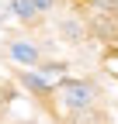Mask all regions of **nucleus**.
Segmentation results:
<instances>
[{"instance_id":"1","label":"nucleus","mask_w":118,"mask_h":124,"mask_svg":"<svg viewBox=\"0 0 118 124\" xmlns=\"http://www.w3.org/2000/svg\"><path fill=\"white\" fill-rule=\"evenodd\" d=\"M90 97H94V93H90L87 83H63V100H66L69 107H77V110L90 103Z\"/></svg>"},{"instance_id":"2","label":"nucleus","mask_w":118,"mask_h":124,"mask_svg":"<svg viewBox=\"0 0 118 124\" xmlns=\"http://www.w3.org/2000/svg\"><path fill=\"white\" fill-rule=\"evenodd\" d=\"M10 55L18 59V62H35V59H38V55H35V48H31V45H24V41H18V45H14V48H10Z\"/></svg>"},{"instance_id":"3","label":"nucleus","mask_w":118,"mask_h":124,"mask_svg":"<svg viewBox=\"0 0 118 124\" xmlns=\"http://www.w3.org/2000/svg\"><path fill=\"white\" fill-rule=\"evenodd\" d=\"M38 7H35V0H14V14L18 17H31Z\"/></svg>"},{"instance_id":"4","label":"nucleus","mask_w":118,"mask_h":124,"mask_svg":"<svg viewBox=\"0 0 118 124\" xmlns=\"http://www.w3.org/2000/svg\"><path fill=\"white\" fill-rule=\"evenodd\" d=\"M97 28H101V35H115V24L111 21H97Z\"/></svg>"},{"instance_id":"5","label":"nucleus","mask_w":118,"mask_h":124,"mask_svg":"<svg viewBox=\"0 0 118 124\" xmlns=\"http://www.w3.org/2000/svg\"><path fill=\"white\" fill-rule=\"evenodd\" d=\"M28 86H31V90H45V83H42L38 76H28Z\"/></svg>"},{"instance_id":"6","label":"nucleus","mask_w":118,"mask_h":124,"mask_svg":"<svg viewBox=\"0 0 118 124\" xmlns=\"http://www.w3.org/2000/svg\"><path fill=\"white\" fill-rule=\"evenodd\" d=\"M35 7H38V10H45V7H52V0H35Z\"/></svg>"}]
</instances>
